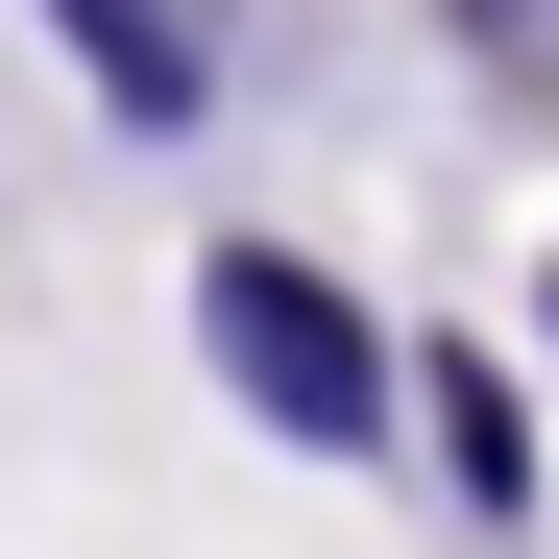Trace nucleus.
<instances>
[{"label": "nucleus", "mask_w": 559, "mask_h": 559, "mask_svg": "<svg viewBox=\"0 0 559 559\" xmlns=\"http://www.w3.org/2000/svg\"><path fill=\"white\" fill-rule=\"evenodd\" d=\"M462 25H487V73H559V0H462Z\"/></svg>", "instance_id": "3"}, {"label": "nucleus", "mask_w": 559, "mask_h": 559, "mask_svg": "<svg viewBox=\"0 0 559 559\" xmlns=\"http://www.w3.org/2000/svg\"><path fill=\"white\" fill-rule=\"evenodd\" d=\"M49 25L98 49V98H122V122H195V98H219V25H195V0H49Z\"/></svg>", "instance_id": "2"}, {"label": "nucleus", "mask_w": 559, "mask_h": 559, "mask_svg": "<svg viewBox=\"0 0 559 559\" xmlns=\"http://www.w3.org/2000/svg\"><path fill=\"white\" fill-rule=\"evenodd\" d=\"M535 317H559V293H535Z\"/></svg>", "instance_id": "4"}, {"label": "nucleus", "mask_w": 559, "mask_h": 559, "mask_svg": "<svg viewBox=\"0 0 559 559\" xmlns=\"http://www.w3.org/2000/svg\"><path fill=\"white\" fill-rule=\"evenodd\" d=\"M195 341L243 365V414H267V438H317V462H365V438H390V341H365L293 243H219V267H195Z\"/></svg>", "instance_id": "1"}]
</instances>
